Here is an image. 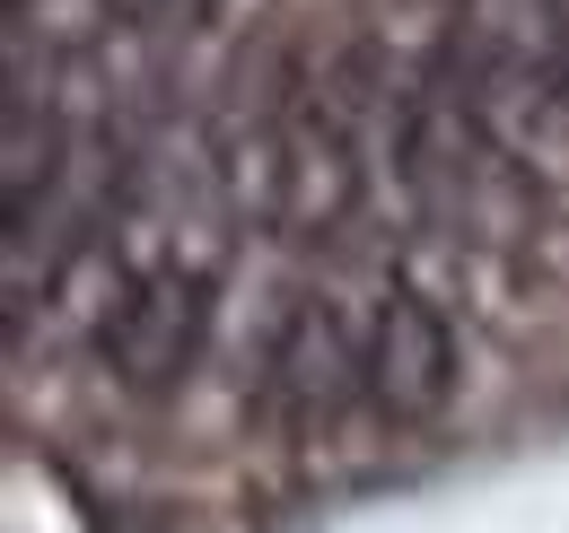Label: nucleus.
Masks as SVG:
<instances>
[{
	"label": "nucleus",
	"mask_w": 569,
	"mask_h": 533,
	"mask_svg": "<svg viewBox=\"0 0 569 533\" xmlns=\"http://www.w3.org/2000/svg\"><path fill=\"white\" fill-rule=\"evenodd\" d=\"M211 306H219V245H184V228H176V245L132 254L123 280L106 289V306H97V359H106V376L132 385V394H167L202 359Z\"/></svg>",
	"instance_id": "nucleus-1"
},
{
	"label": "nucleus",
	"mask_w": 569,
	"mask_h": 533,
	"mask_svg": "<svg viewBox=\"0 0 569 533\" xmlns=\"http://www.w3.org/2000/svg\"><path fill=\"white\" fill-rule=\"evenodd\" d=\"M359 394L377 402V420L421 429L456 394V333L421 289H386L368 333H359Z\"/></svg>",
	"instance_id": "nucleus-2"
},
{
	"label": "nucleus",
	"mask_w": 569,
	"mask_h": 533,
	"mask_svg": "<svg viewBox=\"0 0 569 533\" xmlns=\"http://www.w3.org/2000/svg\"><path fill=\"white\" fill-rule=\"evenodd\" d=\"M359 210V140H351V105L307 97L289 105L281 132V184H272V219L289 237H333Z\"/></svg>",
	"instance_id": "nucleus-3"
},
{
	"label": "nucleus",
	"mask_w": 569,
	"mask_h": 533,
	"mask_svg": "<svg viewBox=\"0 0 569 533\" xmlns=\"http://www.w3.org/2000/svg\"><path fill=\"white\" fill-rule=\"evenodd\" d=\"M351 376H359V341L333 315V298H289L281 324H272V350H263L272 411L289 429H316V420H333V402L351 394Z\"/></svg>",
	"instance_id": "nucleus-4"
},
{
	"label": "nucleus",
	"mask_w": 569,
	"mask_h": 533,
	"mask_svg": "<svg viewBox=\"0 0 569 533\" xmlns=\"http://www.w3.org/2000/svg\"><path fill=\"white\" fill-rule=\"evenodd\" d=\"M561 18H569V0H561ZM561 105H569V27H561Z\"/></svg>",
	"instance_id": "nucleus-5"
}]
</instances>
